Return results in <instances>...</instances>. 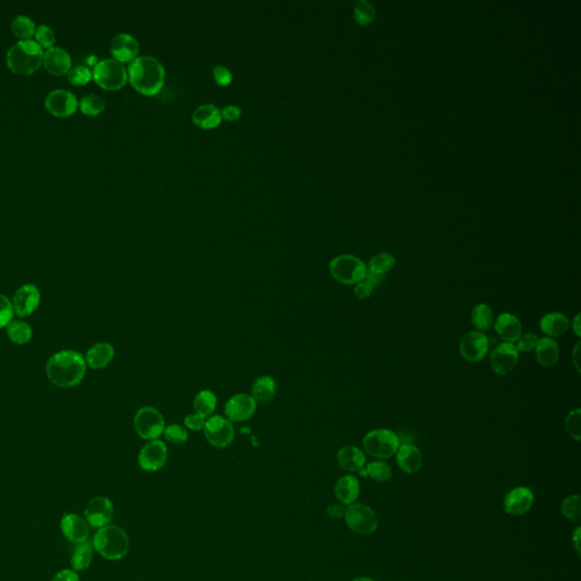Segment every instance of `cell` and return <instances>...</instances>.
<instances>
[{
    "instance_id": "d4e9b609",
    "label": "cell",
    "mask_w": 581,
    "mask_h": 581,
    "mask_svg": "<svg viewBox=\"0 0 581 581\" xmlns=\"http://www.w3.org/2000/svg\"><path fill=\"white\" fill-rule=\"evenodd\" d=\"M223 121L222 109L212 104H201L192 113V122L202 130L216 129Z\"/></svg>"
},
{
    "instance_id": "b9f144b4",
    "label": "cell",
    "mask_w": 581,
    "mask_h": 581,
    "mask_svg": "<svg viewBox=\"0 0 581 581\" xmlns=\"http://www.w3.org/2000/svg\"><path fill=\"white\" fill-rule=\"evenodd\" d=\"M162 435L165 436L166 441L174 444V445H182V444L187 443V440H189L187 429H184L183 427H180V425H176V424L165 427V431H164Z\"/></svg>"
},
{
    "instance_id": "d6a6232c",
    "label": "cell",
    "mask_w": 581,
    "mask_h": 581,
    "mask_svg": "<svg viewBox=\"0 0 581 581\" xmlns=\"http://www.w3.org/2000/svg\"><path fill=\"white\" fill-rule=\"evenodd\" d=\"M216 408H217V398L214 392L209 391V389L200 391L193 401V409L196 413L205 417L206 419L214 415Z\"/></svg>"
},
{
    "instance_id": "4fadbf2b",
    "label": "cell",
    "mask_w": 581,
    "mask_h": 581,
    "mask_svg": "<svg viewBox=\"0 0 581 581\" xmlns=\"http://www.w3.org/2000/svg\"><path fill=\"white\" fill-rule=\"evenodd\" d=\"M519 360V352L514 344L502 343L490 353V364L493 371L499 376H506L513 371Z\"/></svg>"
},
{
    "instance_id": "4316f807",
    "label": "cell",
    "mask_w": 581,
    "mask_h": 581,
    "mask_svg": "<svg viewBox=\"0 0 581 581\" xmlns=\"http://www.w3.org/2000/svg\"><path fill=\"white\" fill-rule=\"evenodd\" d=\"M337 463L343 470L359 472L366 465V456L357 447H343L337 453Z\"/></svg>"
},
{
    "instance_id": "9c48e42d",
    "label": "cell",
    "mask_w": 581,
    "mask_h": 581,
    "mask_svg": "<svg viewBox=\"0 0 581 581\" xmlns=\"http://www.w3.org/2000/svg\"><path fill=\"white\" fill-rule=\"evenodd\" d=\"M346 525L359 535H371L378 528V519L373 509L361 503L349 505L344 512Z\"/></svg>"
},
{
    "instance_id": "e0dca14e",
    "label": "cell",
    "mask_w": 581,
    "mask_h": 581,
    "mask_svg": "<svg viewBox=\"0 0 581 581\" xmlns=\"http://www.w3.org/2000/svg\"><path fill=\"white\" fill-rule=\"evenodd\" d=\"M46 107L56 117H65L73 115L77 111V99L68 90H54L47 95Z\"/></svg>"
},
{
    "instance_id": "cb8c5ba5",
    "label": "cell",
    "mask_w": 581,
    "mask_h": 581,
    "mask_svg": "<svg viewBox=\"0 0 581 581\" xmlns=\"http://www.w3.org/2000/svg\"><path fill=\"white\" fill-rule=\"evenodd\" d=\"M115 357V349L111 343L99 342L86 352V364L92 369H104Z\"/></svg>"
},
{
    "instance_id": "ac0fdd59",
    "label": "cell",
    "mask_w": 581,
    "mask_h": 581,
    "mask_svg": "<svg viewBox=\"0 0 581 581\" xmlns=\"http://www.w3.org/2000/svg\"><path fill=\"white\" fill-rule=\"evenodd\" d=\"M111 52L114 59L120 63H131L138 59L140 43L132 34L120 33L111 42Z\"/></svg>"
},
{
    "instance_id": "f1b7e54d",
    "label": "cell",
    "mask_w": 581,
    "mask_h": 581,
    "mask_svg": "<svg viewBox=\"0 0 581 581\" xmlns=\"http://www.w3.org/2000/svg\"><path fill=\"white\" fill-rule=\"evenodd\" d=\"M335 496L342 504L351 505L357 501L360 494V483L358 479L352 476L346 474L339 479L335 485Z\"/></svg>"
},
{
    "instance_id": "ee69618b",
    "label": "cell",
    "mask_w": 581,
    "mask_h": 581,
    "mask_svg": "<svg viewBox=\"0 0 581 581\" xmlns=\"http://www.w3.org/2000/svg\"><path fill=\"white\" fill-rule=\"evenodd\" d=\"M34 36H36V39H37L38 45L41 48H46L48 50L55 45V32L48 25H39L37 30H36V34Z\"/></svg>"
},
{
    "instance_id": "9f6ffc18",
    "label": "cell",
    "mask_w": 581,
    "mask_h": 581,
    "mask_svg": "<svg viewBox=\"0 0 581 581\" xmlns=\"http://www.w3.org/2000/svg\"><path fill=\"white\" fill-rule=\"evenodd\" d=\"M572 330H573V332H575L577 336H581L580 313L575 316V318L573 319V323H572Z\"/></svg>"
},
{
    "instance_id": "681fc988",
    "label": "cell",
    "mask_w": 581,
    "mask_h": 581,
    "mask_svg": "<svg viewBox=\"0 0 581 581\" xmlns=\"http://www.w3.org/2000/svg\"><path fill=\"white\" fill-rule=\"evenodd\" d=\"M373 288H373V285L367 279H364V281H360L358 284H355V295L358 299H360V300H364V299H368V297H371Z\"/></svg>"
},
{
    "instance_id": "f6af8a7d",
    "label": "cell",
    "mask_w": 581,
    "mask_h": 581,
    "mask_svg": "<svg viewBox=\"0 0 581 581\" xmlns=\"http://www.w3.org/2000/svg\"><path fill=\"white\" fill-rule=\"evenodd\" d=\"M13 316H14V309H13L12 301L6 295L0 294V328L6 327L7 325L13 320Z\"/></svg>"
},
{
    "instance_id": "ba28073f",
    "label": "cell",
    "mask_w": 581,
    "mask_h": 581,
    "mask_svg": "<svg viewBox=\"0 0 581 581\" xmlns=\"http://www.w3.org/2000/svg\"><path fill=\"white\" fill-rule=\"evenodd\" d=\"M133 424L137 434L142 440L148 442L160 440L166 427L165 419L162 413L153 407L139 409L138 412L135 413Z\"/></svg>"
},
{
    "instance_id": "7dc6e473",
    "label": "cell",
    "mask_w": 581,
    "mask_h": 581,
    "mask_svg": "<svg viewBox=\"0 0 581 581\" xmlns=\"http://www.w3.org/2000/svg\"><path fill=\"white\" fill-rule=\"evenodd\" d=\"M539 336L534 333L525 334L521 335L520 339L518 340L517 348L518 352H532L535 350L537 343H539Z\"/></svg>"
},
{
    "instance_id": "6f0895ef",
    "label": "cell",
    "mask_w": 581,
    "mask_h": 581,
    "mask_svg": "<svg viewBox=\"0 0 581 581\" xmlns=\"http://www.w3.org/2000/svg\"><path fill=\"white\" fill-rule=\"evenodd\" d=\"M352 581H375L373 579L368 578V577H358V578L353 579Z\"/></svg>"
},
{
    "instance_id": "30bf717a",
    "label": "cell",
    "mask_w": 581,
    "mask_h": 581,
    "mask_svg": "<svg viewBox=\"0 0 581 581\" xmlns=\"http://www.w3.org/2000/svg\"><path fill=\"white\" fill-rule=\"evenodd\" d=\"M205 437L210 445L217 449H225L234 440V427L226 417L212 415L206 419Z\"/></svg>"
},
{
    "instance_id": "6da1fadb",
    "label": "cell",
    "mask_w": 581,
    "mask_h": 581,
    "mask_svg": "<svg viewBox=\"0 0 581 581\" xmlns=\"http://www.w3.org/2000/svg\"><path fill=\"white\" fill-rule=\"evenodd\" d=\"M86 371V360L79 352L65 350L47 361L46 373L54 385L68 389L80 384Z\"/></svg>"
},
{
    "instance_id": "603a6c76",
    "label": "cell",
    "mask_w": 581,
    "mask_h": 581,
    "mask_svg": "<svg viewBox=\"0 0 581 581\" xmlns=\"http://www.w3.org/2000/svg\"><path fill=\"white\" fill-rule=\"evenodd\" d=\"M396 463L398 468L408 474H416L422 465V456L418 447L413 444H402L398 449Z\"/></svg>"
},
{
    "instance_id": "9a60e30c",
    "label": "cell",
    "mask_w": 581,
    "mask_h": 581,
    "mask_svg": "<svg viewBox=\"0 0 581 581\" xmlns=\"http://www.w3.org/2000/svg\"><path fill=\"white\" fill-rule=\"evenodd\" d=\"M257 405L250 394L239 393L233 395L225 404V416L231 422L247 421L254 416Z\"/></svg>"
},
{
    "instance_id": "277c9868",
    "label": "cell",
    "mask_w": 581,
    "mask_h": 581,
    "mask_svg": "<svg viewBox=\"0 0 581 581\" xmlns=\"http://www.w3.org/2000/svg\"><path fill=\"white\" fill-rule=\"evenodd\" d=\"M92 545L95 551L104 559L121 560L129 552V536L121 527L104 526L95 532Z\"/></svg>"
},
{
    "instance_id": "c3c4849f",
    "label": "cell",
    "mask_w": 581,
    "mask_h": 581,
    "mask_svg": "<svg viewBox=\"0 0 581 581\" xmlns=\"http://www.w3.org/2000/svg\"><path fill=\"white\" fill-rule=\"evenodd\" d=\"M206 418L199 413H191L184 418V426L187 429L194 431H201L205 428Z\"/></svg>"
},
{
    "instance_id": "44dd1931",
    "label": "cell",
    "mask_w": 581,
    "mask_h": 581,
    "mask_svg": "<svg viewBox=\"0 0 581 581\" xmlns=\"http://www.w3.org/2000/svg\"><path fill=\"white\" fill-rule=\"evenodd\" d=\"M494 328L504 343L514 344L522 335V325L520 320L509 312H503L497 317L494 321Z\"/></svg>"
},
{
    "instance_id": "484cf974",
    "label": "cell",
    "mask_w": 581,
    "mask_h": 581,
    "mask_svg": "<svg viewBox=\"0 0 581 581\" xmlns=\"http://www.w3.org/2000/svg\"><path fill=\"white\" fill-rule=\"evenodd\" d=\"M536 360L545 368L553 367L560 358V348L552 337L539 339L535 348Z\"/></svg>"
},
{
    "instance_id": "f35d334b",
    "label": "cell",
    "mask_w": 581,
    "mask_h": 581,
    "mask_svg": "<svg viewBox=\"0 0 581 581\" xmlns=\"http://www.w3.org/2000/svg\"><path fill=\"white\" fill-rule=\"evenodd\" d=\"M563 516L571 521H579L581 517V499L579 495L566 497L561 505Z\"/></svg>"
},
{
    "instance_id": "d590c367",
    "label": "cell",
    "mask_w": 581,
    "mask_h": 581,
    "mask_svg": "<svg viewBox=\"0 0 581 581\" xmlns=\"http://www.w3.org/2000/svg\"><path fill=\"white\" fill-rule=\"evenodd\" d=\"M395 266L394 256L387 252H382L373 256L369 261L367 266V272L375 274V275L385 276L389 270H393Z\"/></svg>"
},
{
    "instance_id": "d6986e66",
    "label": "cell",
    "mask_w": 581,
    "mask_h": 581,
    "mask_svg": "<svg viewBox=\"0 0 581 581\" xmlns=\"http://www.w3.org/2000/svg\"><path fill=\"white\" fill-rule=\"evenodd\" d=\"M534 494L527 487H517L505 495L503 509L510 516H522L532 509Z\"/></svg>"
},
{
    "instance_id": "2e32d148",
    "label": "cell",
    "mask_w": 581,
    "mask_h": 581,
    "mask_svg": "<svg viewBox=\"0 0 581 581\" xmlns=\"http://www.w3.org/2000/svg\"><path fill=\"white\" fill-rule=\"evenodd\" d=\"M40 290L33 284H25L16 290L12 304L14 313L19 317H28L40 304Z\"/></svg>"
},
{
    "instance_id": "74e56055",
    "label": "cell",
    "mask_w": 581,
    "mask_h": 581,
    "mask_svg": "<svg viewBox=\"0 0 581 581\" xmlns=\"http://www.w3.org/2000/svg\"><path fill=\"white\" fill-rule=\"evenodd\" d=\"M106 108L104 98L98 95H88L80 101V111L86 116H97Z\"/></svg>"
},
{
    "instance_id": "3957f363",
    "label": "cell",
    "mask_w": 581,
    "mask_h": 581,
    "mask_svg": "<svg viewBox=\"0 0 581 581\" xmlns=\"http://www.w3.org/2000/svg\"><path fill=\"white\" fill-rule=\"evenodd\" d=\"M42 48L37 41L21 40L7 52V66L13 73L30 75L40 68L43 61Z\"/></svg>"
},
{
    "instance_id": "52a82bcc",
    "label": "cell",
    "mask_w": 581,
    "mask_h": 581,
    "mask_svg": "<svg viewBox=\"0 0 581 581\" xmlns=\"http://www.w3.org/2000/svg\"><path fill=\"white\" fill-rule=\"evenodd\" d=\"M362 445L369 456L376 459H389L400 447L398 435L389 429H373L364 437Z\"/></svg>"
},
{
    "instance_id": "f546056e",
    "label": "cell",
    "mask_w": 581,
    "mask_h": 581,
    "mask_svg": "<svg viewBox=\"0 0 581 581\" xmlns=\"http://www.w3.org/2000/svg\"><path fill=\"white\" fill-rule=\"evenodd\" d=\"M93 545L91 541H86L74 545L70 554V564L74 571H83L88 569L93 559Z\"/></svg>"
},
{
    "instance_id": "11a10c76",
    "label": "cell",
    "mask_w": 581,
    "mask_h": 581,
    "mask_svg": "<svg viewBox=\"0 0 581 581\" xmlns=\"http://www.w3.org/2000/svg\"><path fill=\"white\" fill-rule=\"evenodd\" d=\"M572 541L575 544V551L577 553H580V528H577L572 535Z\"/></svg>"
},
{
    "instance_id": "db71d44e",
    "label": "cell",
    "mask_w": 581,
    "mask_h": 581,
    "mask_svg": "<svg viewBox=\"0 0 581 581\" xmlns=\"http://www.w3.org/2000/svg\"><path fill=\"white\" fill-rule=\"evenodd\" d=\"M344 512L346 510H343L342 506H339V505H332L328 508V513L332 518L344 517Z\"/></svg>"
},
{
    "instance_id": "8992f818",
    "label": "cell",
    "mask_w": 581,
    "mask_h": 581,
    "mask_svg": "<svg viewBox=\"0 0 581 581\" xmlns=\"http://www.w3.org/2000/svg\"><path fill=\"white\" fill-rule=\"evenodd\" d=\"M92 77L102 89L116 91L122 89L127 82V70L120 61L114 59H104L97 63L92 72Z\"/></svg>"
},
{
    "instance_id": "7a4b0ae2",
    "label": "cell",
    "mask_w": 581,
    "mask_h": 581,
    "mask_svg": "<svg viewBox=\"0 0 581 581\" xmlns=\"http://www.w3.org/2000/svg\"><path fill=\"white\" fill-rule=\"evenodd\" d=\"M127 79L141 95H156L165 84V68L153 56H139L129 64Z\"/></svg>"
},
{
    "instance_id": "ffe728a7",
    "label": "cell",
    "mask_w": 581,
    "mask_h": 581,
    "mask_svg": "<svg viewBox=\"0 0 581 581\" xmlns=\"http://www.w3.org/2000/svg\"><path fill=\"white\" fill-rule=\"evenodd\" d=\"M61 529L65 539L74 544L88 541L89 523L75 513L65 514L61 521Z\"/></svg>"
},
{
    "instance_id": "816d5d0a",
    "label": "cell",
    "mask_w": 581,
    "mask_h": 581,
    "mask_svg": "<svg viewBox=\"0 0 581 581\" xmlns=\"http://www.w3.org/2000/svg\"><path fill=\"white\" fill-rule=\"evenodd\" d=\"M50 581H80V577L74 570L65 569L57 572Z\"/></svg>"
},
{
    "instance_id": "8d00e7d4",
    "label": "cell",
    "mask_w": 581,
    "mask_h": 581,
    "mask_svg": "<svg viewBox=\"0 0 581 581\" xmlns=\"http://www.w3.org/2000/svg\"><path fill=\"white\" fill-rule=\"evenodd\" d=\"M36 25L28 16L19 15L12 22L13 33L22 40H31V38L36 34Z\"/></svg>"
},
{
    "instance_id": "836d02e7",
    "label": "cell",
    "mask_w": 581,
    "mask_h": 581,
    "mask_svg": "<svg viewBox=\"0 0 581 581\" xmlns=\"http://www.w3.org/2000/svg\"><path fill=\"white\" fill-rule=\"evenodd\" d=\"M361 477L371 478L378 483H385L392 477L391 467L384 461H373L359 471Z\"/></svg>"
},
{
    "instance_id": "5bb4252c",
    "label": "cell",
    "mask_w": 581,
    "mask_h": 581,
    "mask_svg": "<svg viewBox=\"0 0 581 581\" xmlns=\"http://www.w3.org/2000/svg\"><path fill=\"white\" fill-rule=\"evenodd\" d=\"M86 522L93 528L108 526L114 516V505L106 496H97L90 499L84 510Z\"/></svg>"
},
{
    "instance_id": "ab89813d",
    "label": "cell",
    "mask_w": 581,
    "mask_h": 581,
    "mask_svg": "<svg viewBox=\"0 0 581 581\" xmlns=\"http://www.w3.org/2000/svg\"><path fill=\"white\" fill-rule=\"evenodd\" d=\"M355 19L361 26H367L375 20V8L371 3L361 0L355 8Z\"/></svg>"
},
{
    "instance_id": "1f68e13d",
    "label": "cell",
    "mask_w": 581,
    "mask_h": 581,
    "mask_svg": "<svg viewBox=\"0 0 581 581\" xmlns=\"http://www.w3.org/2000/svg\"><path fill=\"white\" fill-rule=\"evenodd\" d=\"M471 323L474 325L476 331H490L494 325V313L492 308L487 306L486 303H478L471 310Z\"/></svg>"
},
{
    "instance_id": "f5cc1de1",
    "label": "cell",
    "mask_w": 581,
    "mask_h": 581,
    "mask_svg": "<svg viewBox=\"0 0 581 581\" xmlns=\"http://www.w3.org/2000/svg\"><path fill=\"white\" fill-rule=\"evenodd\" d=\"M580 342L577 343L575 346V350L572 352V362L575 364V367L577 368V371L578 373H580Z\"/></svg>"
},
{
    "instance_id": "f907efd6",
    "label": "cell",
    "mask_w": 581,
    "mask_h": 581,
    "mask_svg": "<svg viewBox=\"0 0 581 581\" xmlns=\"http://www.w3.org/2000/svg\"><path fill=\"white\" fill-rule=\"evenodd\" d=\"M241 108L238 107V106H234V104H228L226 107H224L223 111H222L223 120L227 121V122L238 121L241 117Z\"/></svg>"
},
{
    "instance_id": "8fae6325",
    "label": "cell",
    "mask_w": 581,
    "mask_h": 581,
    "mask_svg": "<svg viewBox=\"0 0 581 581\" xmlns=\"http://www.w3.org/2000/svg\"><path fill=\"white\" fill-rule=\"evenodd\" d=\"M169 459V450L165 442L160 440L149 441L139 453L138 461L141 469L148 472H156L164 468Z\"/></svg>"
},
{
    "instance_id": "5b68a950",
    "label": "cell",
    "mask_w": 581,
    "mask_h": 581,
    "mask_svg": "<svg viewBox=\"0 0 581 581\" xmlns=\"http://www.w3.org/2000/svg\"><path fill=\"white\" fill-rule=\"evenodd\" d=\"M330 272L341 284L355 285L366 279L367 266L360 258L351 254H341L330 263Z\"/></svg>"
},
{
    "instance_id": "4dcf8cb0",
    "label": "cell",
    "mask_w": 581,
    "mask_h": 581,
    "mask_svg": "<svg viewBox=\"0 0 581 581\" xmlns=\"http://www.w3.org/2000/svg\"><path fill=\"white\" fill-rule=\"evenodd\" d=\"M276 393V382L272 376L265 375V376L258 377L257 380H254L251 387V396L254 398V401L265 403V402H270Z\"/></svg>"
},
{
    "instance_id": "83f0119b",
    "label": "cell",
    "mask_w": 581,
    "mask_h": 581,
    "mask_svg": "<svg viewBox=\"0 0 581 581\" xmlns=\"http://www.w3.org/2000/svg\"><path fill=\"white\" fill-rule=\"evenodd\" d=\"M539 327L545 335L554 339L568 332L570 328V320L561 312H550L541 319Z\"/></svg>"
},
{
    "instance_id": "7402d4cb",
    "label": "cell",
    "mask_w": 581,
    "mask_h": 581,
    "mask_svg": "<svg viewBox=\"0 0 581 581\" xmlns=\"http://www.w3.org/2000/svg\"><path fill=\"white\" fill-rule=\"evenodd\" d=\"M42 64L52 75H64L72 68V59L66 50L52 47L43 54Z\"/></svg>"
},
{
    "instance_id": "7c38bea8",
    "label": "cell",
    "mask_w": 581,
    "mask_h": 581,
    "mask_svg": "<svg viewBox=\"0 0 581 581\" xmlns=\"http://www.w3.org/2000/svg\"><path fill=\"white\" fill-rule=\"evenodd\" d=\"M488 337L481 332H469L460 341V355L465 361L472 364L483 360L488 353Z\"/></svg>"
},
{
    "instance_id": "60d3db41",
    "label": "cell",
    "mask_w": 581,
    "mask_h": 581,
    "mask_svg": "<svg viewBox=\"0 0 581 581\" xmlns=\"http://www.w3.org/2000/svg\"><path fill=\"white\" fill-rule=\"evenodd\" d=\"M580 418V409H575V410L570 411L568 413V416L566 417V422H564L566 433L575 441H580L581 438Z\"/></svg>"
},
{
    "instance_id": "e575fe53",
    "label": "cell",
    "mask_w": 581,
    "mask_h": 581,
    "mask_svg": "<svg viewBox=\"0 0 581 581\" xmlns=\"http://www.w3.org/2000/svg\"><path fill=\"white\" fill-rule=\"evenodd\" d=\"M7 336L15 344L23 346L32 339V328L23 320H12L6 326Z\"/></svg>"
},
{
    "instance_id": "bcb514c9",
    "label": "cell",
    "mask_w": 581,
    "mask_h": 581,
    "mask_svg": "<svg viewBox=\"0 0 581 581\" xmlns=\"http://www.w3.org/2000/svg\"><path fill=\"white\" fill-rule=\"evenodd\" d=\"M214 79L219 86H230L233 81V74L230 68L224 66V65H216L214 70Z\"/></svg>"
},
{
    "instance_id": "7bdbcfd3",
    "label": "cell",
    "mask_w": 581,
    "mask_h": 581,
    "mask_svg": "<svg viewBox=\"0 0 581 581\" xmlns=\"http://www.w3.org/2000/svg\"><path fill=\"white\" fill-rule=\"evenodd\" d=\"M68 77L73 86H86L92 79V73L89 68L79 65L68 70Z\"/></svg>"
}]
</instances>
